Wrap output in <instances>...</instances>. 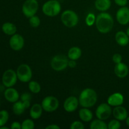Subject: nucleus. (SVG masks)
<instances>
[{
  "label": "nucleus",
  "instance_id": "3",
  "mask_svg": "<svg viewBox=\"0 0 129 129\" xmlns=\"http://www.w3.org/2000/svg\"><path fill=\"white\" fill-rule=\"evenodd\" d=\"M61 10V6L57 0H49L44 4L42 11L48 16H55L59 15Z\"/></svg>",
  "mask_w": 129,
  "mask_h": 129
},
{
  "label": "nucleus",
  "instance_id": "15",
  "mask_svg": "<svg viewBox=\"0 0 129 129\" xmlns=\"http://www.w3.org/2000/svg\"><path fill=\"white\" fill-rule=\"evenodd\" d=\"M114 72L117 77L120 78H123L128 75V68L125 64L121 62L118 64H116L114 68Z\"/></svg>",
  "mask_w": 129,
  "mask_h": 129
},
{
  "label": "nucleus",
  "instance_id": "33",
  "mask_svg": "<svg viewBox=\"0 0 129 129\" xmlns=\"http://www.w3.org/2000/svg\"><path fill=\"white\" fill-rule=\"evenodd\" d=\"M20 98H21V101L22 102H30L31 96L28 93H25L21 94Z\"/></svg>",
  "mask_w": 129,
  "mask_h": 129
},
{
  "label": "nucleus",
  "instance_id": "11",
  "mask_svg": "<svg viewBox=\"0 0 129 129\" xmlns=\"http://www.w3.org/2000/svg\"><path fill=\"white\" fill-rule=\"evenodd\" d=\"M24 39L19 34H14L10 39V46L13 50L18 51L24 46Z\"/></svg>",
  "mask_w": 129,
  "mask_h": 129
},
{
  "label": "nucleus",
  "instance_id": "14",
  "mask_svg": "<svg viewBox=\"0 0 129 129\" xmlns=\"http://www.w3.org/2000/svg\"><path fill=\"white\" fill-rule=\"evenodd\" d=\"M107 102L110 106H120L123 103V96L121 93H115L111 94L107 100Z\"/></svg>",
  "mask_w": 129,
  "mask_h": 129
},
{
  "label": "nucleus",
  "instance_id": "16",
  "mask_svg": "<svg viewBox=\"0 0 129 129\" xmlns=\"http://www.w3.org/2000/svg\"><path fill=\"white\" fill-rule=\"evenodd\" d=\"M113 117L115 118V119L118 120L123 121L126 120L128 116V112L125 108L122 107V106H117L113 110Z\"/></svg>",
  "mask_w": 129,
  "mask_h": 129
},
{
  "label": "nucleus",
  "instance_id": "25",
  "mask_svg": "<svg viewBox=\"0 0 129 129\" xmlns=\"http://www.w3.org/2000/svg\"><path fill=\"white\" fill-rule=\"evenodd\" d=\"M91 129H107L108 125L102 120L96 119L92 121L90 124Z\"/></svg>",
  "mask_w": 129,
  "mask_h": 129
},
{
  "label": "nucleus",
  "instance_id": "5",
  "mask_svg": "<svg viewBox=\"0 0 129 129\" xmlns=\"http://www.w3.org/2000/svg\"><path fill=\"white\" fill-rule=\"evenodd\" d=\"M69 60L66 55H57L52 59L50 65L52 68L56 71H61L68 66Z\"/></svg>",
  "mask_w": 129,
  "mask_h": 129
},
{
  "label": "nucleus",
  "instance_id": "12",
  "mask_svg": "<svg viewBox=\"0 0 129 129\" xmlns=\"http://www.w3.org/2000/svg\"><path fill=\"white\" fill-rule=\"evenodd\" d=\"M117 20L121 25H127L129 22V8L126 6H122L117 11L116 14Z\"/></svg>",
  "mask_w": 129,
  "mask_h": 129
},
{
  "label": "nucleus",
  "instance_id": "20",
  "mask_svg": "<svg viewBox=\"0 0 129 129\" xmlns=\"http://www.w3.org/2000/svg\"><path fill=\"white\" fill-rule=\"evenodd\" d=\"M96 8L101 11L108 10L111 6L110 0H96L94 3Z\"/></svg>",
  "mask_w": 129,
  "mask_h": 129
},
{
  "label": "nucleus",
  "instance_id": "6",
  "mask_svg": "<svg viewBox=\"0 0 129 129\" xmlns=\"http://www.w3.org/2000/svg\"><path fill=\"white\" fill-rule=\"evenodd\" d=\"M18 79L23 83L29 82L32 77V71L28 65L22 64L18 66L16 70Z\"/></svg>",
  "mask_w": 129,
  "mask_h": 129
},
{
  "label": "nucleus",
  "instance_id": "4",
  "mask_svg": "<svg viewBox=\"0 0 129 129\" xmlns=\"http://www.w3.org/2000/svg\"><path fill=\"white\" fill-rule=\"evenodd\" d=\"M61 21L66 26L72 28L78 23L79 18L76 13L72 10H66L61 15Z\"/></svg>",
  "mask_w": 129,
  "mask_h": 129
},
{
  "label": "nucleus",
  "instance_id": "10",
  "mask_svg": "<svg viewBox=\"0 0 129 129\" xmlns=\"http://www.w3.org/2000/svg\"><path fill=\"white\" fill-rule=\"evenodd\" d=\"M112 114L111 106L108 103H102L96 110V116L102 120H107Z\"/></svg>",
  "mask_w": 129,
  "mask_h": 129
},
{
  "label": "nucleus",
  "instance_id": "9",
  "mask_svg": "<svg viewBox=\"0 0 129 129\" xmlns=\"http://www.w3.org/2000/svg\"><path fill=\"white\" fill-rule=\"evenodd\" d=\"M17 79L16 72L13 69H8L3 74L2 83L5 86L10 88L16 84Z\"/></svg>",
  "mask_w": 129,
  "mask_h": 129
},
{
  "label": "nucleus",
  "instance_id": "2",
  "mask_svg": "<svg viewBox=\"0 0 129 129\" xmlns=\"http://www.w3.org/2000/svg\"><path fill=\"white\" fill-rule=\"evenodd\" d=\"M78 100L81 107L89 108L94 106L96 103L97 94L94 89L86 88L82 91Z\"/></svg>",
  "mask_w": 129,
  "mask_h": 129
},
{
  "label": "nucleus",
  "instance_id": "26",
  "mask_svg": "<svg viewBox=\"0 0 129 129\" xmlns=\"http://www.w3.org/2000/svg\"><path fill=\"white\" fill-rule=\"evenodd\" d=\"M28 88L30 91L33 93H39L41 90V86L40 84L38 82L34 81L29 82Z\"/></svg>",
  "mask_w": 129,
  "mask_h": 129
},
{
  "label": "nucleus",
  "instance_id": "23",
  "mask_svg": "<svg viewBox=\"0 0 129 129\" xmlns=\"http://www.w3.org/2000/svg\"><path fill=\"white\" fill-rule=\"evenodd\" d=\"M2 30L6 35H13L16 34V27L12 23L6 22L3 25Z\"/></svg>",
  "mask_w": 129,
  "mask_h": 129
},
{
  "label": "nucleus",
  "instance_id": "19",
  "mask_svg": "<svg viewBox=\"0 0 129 129\" xmlns=\"http://www.w3.org/2000/svg\"><path fill=\"white\" fill-rule=\"evenodd\" d=\"M129 37L127 34L122 31H119L116 34L115 40L118 45L121 46H125L129 42Z\"/></svg>",
  "mask_w": 129,
  "mask_h": 129
},
{
  "label": "nucleus",
  "instance_id": "8",
  "mask_svg": "<svg viewBox=\"0 0 129 129\" xmlns=\"http://www.w3.org/2000/svg\"><path fill=\"white\" fill-rule=\"evenodd\" d=\"M59 100L57 98L52 96L45 97L42 102L43 110L47 112H52L56 110L59 107Z\"/></svg>",
  "mask_w": 129,
  "mask_h": 129
},
{
  "label": "nucleus",
  "instance_id": "28",
  "mask_svg": "<svg viewBox=\"0 0 129 129\" xmlns=\"http://www.w3.org/2000/svg\"><path fill=\"white\" fill-rule=\"evenodd\" d=\"M29 23L31 25L32 27L36 28L38 27V26L40 25V20L37 16H35V15H34V16H31L30 18H29Z\"/></svg>",
  "mask_w": 129,
  "mask_h": 129
},
{
  "label": "nucleus",
  "instance_id": "35",
  "mask_svg": "<svg viewBox=\"0 0 129 129\" xmlns=\"http://www.w3.org/2000/svg\"><path fill=\"white\" fill-rule=\"evenodd\" d=\"M115 3L120 6H125L128 3V0H114Z\"/></svg>",
  "mask_w": 129,
  "mask_h": 129
},
{
  "label": "nucleus",
  "instance_id": "21",
  "mask_svg": "<svg viewBox=\"0 0 129 129\" xmlns=\"http://www.w3.org/2000/svg\"><path fill=\"white\" fill-rule=\"evenodd\" d=\"M81 50L78 47H73L69 50L68 57L69 59L76 60L81 56Z\"/></svg>",
  "mask_w": 129,
  "mask_h": 129
},
{
  "label": "nucleus",
  "instance_id": "34",
  "mask_svg": "<svg viewBox=\"0 0 129 129\" xmlns=\"http://www.w3.org/2000/svg\"><path fill=\"white\" fill-rule=\"evenodd\" d=\"M112 60L114 62V63L115 64H118L122 62V57L120 54H115L113 55V57H112Z\"/></svg>",
  "mask_w": 129,
  "mask_h": 129
},
{
  "label": "nucleus",
  "instance_id": "7",
  "mask_svg": "<svg viewBox=\"0 0 129 129\" xmlns=\"http://www.w3.org/2000/svg\"><path fill=\"white\" fill-rule=\"evenodd\" d=\"M39 9V3L37 0H26L23 4L22 12L26 17L30 18L35 15Z\"/></svg>",
  "mask_w": 129,
  "mask_h": 129
},
{
  "label": "nucleus",
  "instance_id": "27",
  "mask_svg": "<svg viewBox=\"0 0 129 129\" xmlns=\"http://www.w3.org/2000/svg\"><path fill=\"white\" fill-rule=\"evenodd\" d=\"M8 112L6 110L0 111V127L5 125L8 120Z\"/></svg>",
  "mask_w": 129,
  "mask_h": 129
},
{
  "label": "nucleus",
  "instance_id": "39",
  "mask_svg": "<svg viewBox=\"0 0 129 129\" xmlns=\"http://www.w3.org/2000/svg\"><path fill=\"white\" fill-rule=\"evenodd\" d=\"M126 123H127V126L129 127V117H127V118H126Z\"/></svg>",
  "mask_w": 129,
  "mask_h": 129
},
{
  "label": "nucleus",
  "instance_id": "36",
  "mask_svg": "<svg viewBox=\"0 0 129 129\" xmlns=\"http://www.w3.org/2000/svg\"><path fill=\"white\" fill-rule=\"evenodd\" d=\"M11 129H20L21 128V124H20L19 122H14L12 123L11 125Z\"/></svg>",
  "mask_w": 129,
  "mask_h": 129
},
{
  "label": "nucleus",
  "instance_id": "13",
  "mask_svg": "<svg viewBox=\"0 0 129 129\" xmlns=\"http://www.w3.org/2000/svg\"><path fill=\"white\" fill-rule=\"evenodd\" d=\"M79 100L75 96H69L64 103V108L66 112H73L75 111L79 105Z\"/></svg>",
  "mask_w": 129,
  "mask_h": 129
},
{
  "label": "nucleus",
  "instance_id": "37",
  "mask_svg": "<svg viewBox=\"0 0 129 129\" xmlns=\"http://www.w3.org/2000/svg\"><path fill=\"white\" fill-rule=\"evenodd\" d=\"M76 66V60H71V59H70V60H69V62H68V66L70 67L71 68H75Z\"/></svg>",
  "mask_w": 129,
  "mask_h": 129
},
{
  "label": "nucleus",
  "instance_id": "24",
  "mask_svg": "<svg viewBox=\"0 0 129 129\" xmlns=\"http://www.w3.org/2000/svg\"><path fill=\"white\" fill-rule=\"evenodd\" d=\"M26 109V108L25 105L21 101H18V102L17 101V102H15L13 106V111L16 115H21Z\"/></svg>",
  "mask_w": 129,
  "mask_h": 129
},
{
  "label": "nucleus",
  "instance_id": "38",
  "mask_svg": "<svg viewBox=\"0 0 129 129\" xmlns=\"http://www.w3.org/2000/svg\"><path fill=\"white\" fill-rule=\"evenodd\" d=\"M46 129H59L60 128V127H59L58 125L55 124H51V125H49L45 127Z\"/></svg>",
  "mask_w": 129,
  "mask_h": 129
},
{
  "label": "nucleus",
  "instance_id": "40",
  "mask_svg": "<svg viewBox=\"0 0 129 129\" xmlns=\"http://www.w3.org/2000/svg\"><path fill=\"white\" fill-rule=\"evenodd\" d=\"M0 129H8V128L6 127H4L3 126H1V127H0Z\"/></svg>",
  "mask_w": 129,
  "mask_h": 129
},
{
  "label": "nucleus",
  "instance_id": "32",
  "mask_svg": "<svg viewBox=\"0 0 129 129\" xmlns=\"http://www.w3.org/2000/svg\"><path fill=\"white\" fill-rule=\"evenodd\" d=\"M71 129H84V125L79 121H75L71 125Z\"/></svg>",
  "mask_w": 129,
  "mask_h": 129
},
{
  "label": "nucleus",
  "instance_id": "30",
  "mask_svg": "<svg viewBox=\"0 0 129 129\" xmlns=\"http://www.w3.org/2000/svg\"><path fill=\"white\" fill-rule=\"evenodd\" d=\"M96 21L95 15L93 13H89L86 18V23L88 26H92Z\"/></svg>",
  "mask_w": 129,
  "mask_h": 129
},
{
  "label": "nucleus",
  "instance_id": "29",
  "mask_svg": "<svg viewBox=\"0 0 129 129\" xmlns=\"http://www.w3.org/2000/svg\"><path fill=\"white\" fill-rule=\"evenodd\" d=\"M35 127L34 121L30 119H26L21 123V128L22 129H33Z\"/></svg>",
  "mask_w": 129,
  "mask_h": 129
},
{
  "label": "nucleus",
  "instance_id": "17",
  "mask_svg": "<svg viewBox=\"0 0 129 129\" xmlns=\"http://www.w3.org/2000/svg\"><path fill=\"white\" fill-rule=\"evenodd\" d=\"M19 93L14 88H8L5 91V97L6 100L11 103H15L19 99Z\"/></svg>",
  "mask_w": 129,
  "mask_h": 129
},
{
  "label": "nucleus",
  "instance_id": "22",
  "mask_svg": "<svg viewBox=\"0 0 129 129\" xmlns=\"http://www.w3.org/2000/svg\"><path fill=\"white\" fill-rule=\"evenodd\" d=\"M79 116L81 120L86 122H89L93 118L92 112L89 109H88V108H84V107L79 110Z\"/></svg>",
  "mask_w": 129,
  "mask_h": 129
},
{
  "label": "nucleus",
  "instance_id": "1",
  "mask_svg": "<svg viewBox=\"0 0 129 129\" xmlns=\"http://www.w3.org/2000/svg\"><path fill=\"white\" fill-rule=\"evenodd\" d=\"M113 18L109 13H102L96 18V26L102 34H107L112 30L113 26Z\"/></svg>",
  "mask_w": 129,
  "mask_h": 129
},
{
  "label": "nucleus",
  "instance_id": "41",
  "mask_svg": "<svg viewBox=\"0 0 129 129\" xmlns=\"http://www.w3.org/2000/svg\"><path fill=\"white\" fill-rule=\"evenodd\" d=\"M126 34H127V35L129 37V28H128V29L127 30V31H126Z\"/></svg>",
  "mask_w": 129,
  "mask_h": 129
},
{
  "label": "nucleus",
  "instance_id": "31",
  "mask_svg": "<svg viewBox=\"0 0 129 129\" xmlns=\"http://www.w3.org/2000/svg\"><path fill=\"white\" fill-rule=\"evenodd\" d=\"M120 123L117 119L112 120L108 124V129H118L120 128Z\"/></svg>",
  "mask_w": 129,
  "mask_h": 129
},
{
  "label": "nucleus",
  "instance_id": "18",
  "mask_svg": "<svg viewBox=\"0 0 129 129\" xmlns=\"http://www.w3.org/2000/svg\"><path fill=\"white\" fill-rule=\"evenodd\" d=\"M42 110L43 108L42 107V105L39 104V103L34 104L30 108V117L33 119H38L41 117L42 114Z\"/></svg>",
  "mask_w": 129,
  "mask_h": 129
}]
</instances>
